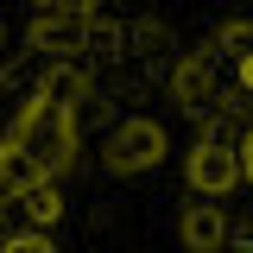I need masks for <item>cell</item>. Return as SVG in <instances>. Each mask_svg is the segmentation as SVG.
<instances>
[{
    "label": "cell",
    "instance_id": "obj_1",
    "mask_svg": "<svg viewBox=\"0 0 253 253\" xmlns=\"http://www.w3.org/2000/svg\"><path fill=\"white\" fill-rule=\"evenodd\" d=\"M215 253H253V241H241V247H228V234H221V247Z\"/></svg>",
    "mask_w": 253,
    "mask_h": 253
}]
</instances>
